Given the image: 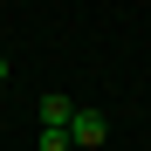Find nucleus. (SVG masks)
<instances>
[{
    "mask_svg": "<svg viewBox=\"0 0 151 151\" xmlns=\"http://www.w3.org/2000/svg\"><path fill=\"white\" fill-rule=\"evenodd\" d=\"M103 137H110V124L96 117V110H76V117H69V144H83V151H96Z\"/></svg>",
    "mask_w": 151,
    "mask_h": 151,
    "instance_id": "1",
    "label": "nucleus"
},
{
    "mask_svg": "<svg viewBox=\"0 0 151 151\" xmlns=\"http://www.w3.org/2000/svg\"><path fill=\"white\" fill-rule=\"evenodd\" d=\"M69 117H76L69 96H41V124H48V131H69Z\"/></svg>",
    "mask_w": 151,
    "mask_h": 151,
    "instance_id": "2",
    "label": "nucleus"
},
{
    "mask_svg": "<svg viewBox=\"0 0 151 151\" xmlns=\"http://www.w3.org/2000/svg\"><path fill=\"white\" fill-rule=\"evenodd\" d=\"M41 151H76V144H69V131H48L41 124Z\"/></svg>",
    "mask_w": 151,
    "mask_h": 151,
    "instance_id": "3",
    "label": "nucleus"
},
{
    "mask_svg": "<svg viewBox=\"0 0 151 151\" xmlns=\"http://www.w3.org/2000/svg\"><path fill=\"white\" fill-rule=\"evenodd\" d=\"M0 83H7V55H0Z\"/></svg>",
    "mask_w": 151,
    "mask_h": 151,
    "instance_id": "4",
    "label": "nucleus"
}]
</instances>
